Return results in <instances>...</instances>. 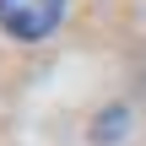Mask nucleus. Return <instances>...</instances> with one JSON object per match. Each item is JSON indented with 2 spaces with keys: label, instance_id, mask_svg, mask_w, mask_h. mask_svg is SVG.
I'll return each mask as SVG.
<instances>
[{
  "label": "nucleus",
  "instance_id": "1",
  "mask_svg": "<svg viewBox=\"0 0 146 146\" xmlns=\"http://www.w3.org/2000/svg\"><path fill=\"white\" fill-rule=\"evenodd\" d=\"M65 16V0H0V27L16 38V43H38L60 27Z\"/></svg>",
  "mask_w": 146,
  "mask_h": 146
},
{
  "label": "nucleus",
  "instance_id": "2",
  "mask_svg": "<svg viewBox=\"0 0 146 146\" xmlns=\"http://www.w3.org/2000/svg\"><path fill=\"white\" fill-rule=\"evenodd\" d=\"M119 130H125V108H114V114H103V119L92 125V135H98V141H114Z\"/></svg>",
  "mask_w": 146,
  "mask_h": 146
}]
</instances>
